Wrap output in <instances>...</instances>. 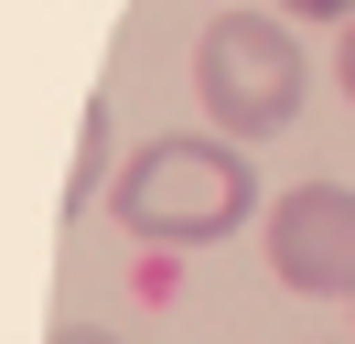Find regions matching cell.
<instances>
[{
	"label": "cell",
	"instance_id": "cell-5",
	"mask_svg": "<svg viewBox=\"0 0 355 344\" xmlns=\"http://www.w3.org/2000/svg\"><path fill=\"white\" fill-rule=\"evenodd\" d=\"M280 11H302V22H355V0H280Z\"/></svg>",
	"mask_w": 355,
	"mask_h": 344
},
{
	"label": "cell",
	"instance_id": "cell-3",
	"mask_svg": "<svg viewBox=\"0 0 355 344\" xmlns=\"http://www.w3.org/2000/svg\"><path fill=\"white\" fill-rule=\"evenodd\" d=\"M269 269L302 301H345L355 291V194L345 183H302L269 205Z\"/></svg>",
	"mask_w": 355,
	"mask_h": 344
},
{
	"label": "cell",
	"instance_id": "cell-9",
	"mask_svg": "<svg viewBox=\"0 0 355 344\" xmlns=\"http://www.w3.org/2000/svg\"><path fill=\"white\" fill-rule=\"evenodd\" d=\"M345 344H355V334H345Z\"/></svg>",
	"mask_w": 355,
	"mask_h": 344
},
{
	"label": "cell",
	"instance_id": "cell-2",
	"mask_svg": "<svg viewBox=\"0 0 355 344\" xmlns=\"http://www.w3.org/2000/svg\"><path fill=\"white\" fill-rule=\"evenodd\" d=\"M194 97L216 108L226 140H269L302 119V43L280 11H216L194 43Z\"/></svg>",
	"mask_w": 355,
	"mask_h": 344
},
{
	"label": "cell",
	"instance_id": "cell-4",
	"mask_svg": "<svg viewBox=\"0 0 355 344\" xmlns=\"http://www.w3.org/2000/svg\"><path fill=\"white\" fill-rule=\"evenodd\" d=\"M119 150H108V108H87V129H76V172H65V215H87L97 194H108Z\"/></svg>",
	"mask_w": 355,
	"mask_h": 344
},
{
	"label": "cell",
	"instance_id": "cell-6",
	"mask_svg": "<svg viewBox=\"0 0 355 344\" xmlns=\"http://www.w3.org/2000/svg\"><path fill=\"white\" fill-rule=\"evenodd\" d=\"M54 344H119V334H108V322H65Z\"/></svg>",
	"mask_w": 355,
	"mask_h": 344
},
{
	"label": "cell",
	"instance_id": "cell-8",
	"mask_svg": "<svg viewBox=\"0 0 355 344\" xmlns=\"http://www.w3.org/2000/svg\"><path fill=\"white\" fill-rule=\"evenodd\" d=\"M345 301H355V291H345Z\"/></svg>",
	"mask_w": 355,
	"mask_h": 344
},
{
	"label": "cell",
	"instance_id": "cell-1",
	"mask_svg": "<svg viewBox=\"0 0 355 344\" xmlns=\"http://www.w3.org/2000/svg\"><path fill=\"white\" fill-rule=\"evenodd\" d=\"M108 205H119V226H130L140 248H205V237L248 226L259 172L237 162V140H194V129H173V140H151L130 172H108Z\"/></svg>",
	"mask_w": 355,
	"mask_h": 344
},
{
	"label": "cell",
	"instance_id": "cell-7",
	"mask_svg": "<svg viewBox=\"0 0 355 344\" xmlns=\"http://www.w3.org/2000/svg\"><path fill=\"white\" fill-rule=\"evenodd\" d=\"M334 76H345V97H355V22H345V54H334Z\"/></svg>",
	"mask_w": 355,
	"mask_h": 344
}]
</instances>
